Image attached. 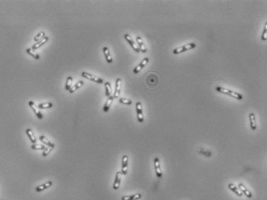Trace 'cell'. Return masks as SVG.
I'll return each mask as SVG.
<instances>
[{
  "instance_id": "6da1fadb",
  "label": "cell",
  "mask_w": 267,
  "mask_h": 200,
  "mask_svg": "<svg viewBox=\"0 0 267 200\" xmlns=\"http://www.w3.org/2000/svg\"><path fill=\"white\" fill-rule=\"evenodd\" d=\"M216 91L219 92H221L222 94H225V95H227V96H229L232 98H235L236 99H239V100H241L242 99V95L239 93L237 92H235V91H232L231 89H229V88H223V87H221V86H217L216 87Z\"/></svg>"
},
{
  "instance_id": "7a4b0ae2",
  "label": "cell",
  "mask_w": 267,
  "mask_h": 200,
  "mask_svg": "<svg viewBox=\"0 0 267 200\" xmlns=\"http://www.w3.org/2000/svg\"><path fill=\"white\" fill-rule=\"evenodd\" d=\"M196 47V45L195 43H189L187 45H183V46H180V47H178L176 49H175L173 50V54L176 55V54H179V53H184L185 51H188V50H190V49H195Z\"/></svg>"
},
{
  "instance_id": "3957f363",
  "label": "cell",
  "mask_w": 267,
  "mask_h": 200,
  "mask_svg": "<svg viewBox=\"0 0 267 200\" xmlns=\"http://www.w3.org/2000/svg\"><path fill=\"white\" fill-rule=\"evenodd\" d=\"M82 76L85 78H87L89 80H91V81H93L95 83H99V84H102V83H103V79L100 77H97L96 76H94V75L90 74L89 73H86V72H83L82 73Z\"/></svg>"
},
{
  "instance_id": "277c9868",
  "label": "cell",
  "mask_w": 267,
  "mask_h": 200,
  "mask_svg": "<svg viewBox=\"0 0 267 200\" xmlns=\"http://www.w3.org/2000/svg\"><path fill=\"white\" fill-rule=\"evenodd\" d=\"M153 162H154V168L156 176L158 177L159 178H161L162 176V170H161V166H160V161L158 157H156Z\"/></svg>"
},
{
  "instance_id": "5b68a950",
  "label": "cell",
  "mask_w": 267,
  "mask_h": 200,
  "mask_svg": "<svg viewBox=\"0 0 267 200\" xmlns=\"http://www.w3.org/2000/svg\"><path fill=\"white\" fill-rule=\"evenodd\" d=\"M128 162H129V158L126 155H124L122 159V169L121 173L123 176H126L127 174V171H128Z\"/></svg>"
},
{
  "instance_id": "8992f818",
  "label": "cell",
  "mask_w": 267,
  "mask_h": 200,
  "mask_svg": "<svg viewBox=\"0 0 267 200\" xmlns=\"http://www.w3.org/2000/svg\"><path fill=\"white\" fill-rule=\"evenodd\" d=\"M136 114H137V119L139 122H143L144 121V118H143V112H142V103L138 102L136 103Z\"/></svg>"
},
{
  "instance_id": "52a82bcc",
  "label": "cell",
  "mask_w": 267,
  "mask_h": 200,
  "mask_svg": "<svg viewBox=\"0 0 267 200\" xmlns=\"http://www.w3.org/2000/svg\"><path fill=\"white\" fill-rule=\"evenodd\" d=\"M124 38H125L126 40V41L128 42H129V45H131V47L133 48V49H134L135 51L136 52V53H139V52H140V50H139V47L136 45V42H135L133 41V39H132V37H131L129 34H127V33L125 34V35H124Z\"/></svg>"
},
{
  "instance_id": "ba28073f",
  "label": "cell",
  "mask_w": 267,
  "mask_h": 200,
  "mask_svg": "<svg viewBox=\"0 0 267 200\" xmlns=\"http://www.w3.org/2000/svg\"><path fill=\"white\" fill-rule=\"evenodd\" d=\"M121 180H122L121 172H117L116 175H115V180H114V183H113V188L114 190L119 189V186H120V183H121Z\"/></svg>"
},
{
  "instance_id": "9c48e42d",
  "label": "cell",
  "mask_w": 267,
  "mask_h": 200,
  "mask_svg": "<svg viewBox=\"0 0 267 200\" xmlns=\"http://www.w3.org/2000/svg\"><path fill=\"white\" fill-rule=\"evenodd\" d=\"M149 58H147V57L145 58V59H143V60H142V61L141 62V63H139V65L136 67V68H135L134 70H133V73H136V74L139 73V72H140V71L142 70V69H143V68H144L146 65H147V63H149Z\"/></svg>"
},
{
  "instance_id": "30bf717a",
  "label": "cell",
  "mask_w": 267,
  "mask_h": 200,
  "mask_svg": "<svg viewBox=\"0 0 267 200\" xmlns=\"http://www.w3.org/2000/svg\"><path fill=\"white\" fill-rule=\"evenodd\" d=\"M238 188L240 190V192H242V194H244L246 197H248V198L250 199L253 198V194L251 193V192H250V190H248L243 184H242V183H239Z\"/></svg>"
},
{
  "instance_id": "8fae6325",
  "label": "cell",
  "mask_w": 267,
  "mask_h": 200,
  "mask_svg": "<svg viewBox=\"0 0 267 200\" xmlns=\"http://www.w3.org/2000/svg\"><path fill=\"white\" fill-rule=\"evenodd\" d=\"M121 83L122 81L120 78H117L116 81H115V92H114V96H113V98H118L120 95V92H121Z\"/></svg>"
},
{
  "instance_id": "7c38bea8",
  "label": "cell",
  "mask_w": 267,
  "mask_h": 200,
  "mask_svg": "<svg viewBox=\"0 0 267 200\" xmlns=\"http://www.w3.org/2000/svg\"><path fill=\"white\" fill-rule=\"evenodd\" d=\"M29 106H30V108H31L32 109V111H33V112H35V114L36 115V116H37L38 118H39V119H43V114H42L41 112H40V111H39V110L38 109L36 108V107H35V102H34L33 101H29Z\"/></svg>"
},
{
  "instance_id": "4fadbf2b",
  "label": "cell",
  "mask_w": 267,
  "mask_h": 200,
  "mask_svg": "<svg viewBox=\"0 0 267 200\" xmlns=\"http://www.w3.org/2000/svg\"><path fill=\"white\" fill-rule=\"evenodd\" d=\"M53 184V181H48V182H46V183H43V184L40 185V186H39L36 187V188H35V191L38 192H42V191H44V190H45V189H47L48 188H49V187L52 186Z\"/></svg>"
},
{
  "instance_id": "5bb4252c",
  "label": "cell",
  "mask_w": 267,
  "mask_h": 200,
  "mask_svg": "<svg viewBox=\"0 0 267 200\" xmlns=\"http://www.w3.org/2000/svg\"><path fill=\"white\" fill-rule=\"evenodd\" d=\"M39 139L44 145H47V147L52 148V149H54L55 148V144L53 143L51 141H49V139H47L46 137H45L44 135H40L39 137Z\"/></svg>"
},
{
  "instance_id": "9a60e30c",
  "label": "cell",
  "mask_w": 267,
  "mask_h": 200,
  "mask_svg": "<svg viewBox=\"0 0 267 200\" xmlns=\"http://www.w3.org/2000/svg\"><path fill=\"white\" fill-rule=\"evenodd\" d=\"M48 41H49V37H48V36H45V37L43 38L42 40H40L39 42H36L35 44H34V45H32V50L38 49L39 48H40L41 46H43L44 44L46 43Z\"/></svg>"
},
{
  "instance_id": "2e32d148",
  "label": "cell",
  "mask_w": 267,
  "mask_h": 200,
  "mask_svg": "<svg viewBox=\"0 0 267 200\" xmlns=\"http://www.w3.org/2000/svg\"><path fill=\"white\" fill-rule=\"evenodd\" d=\"M141 193H136V194L130 195V196H124L121 198V200H139L142 198Z\"/></svg>"
},
{
  "instance_id": "e0dca14e",
  "label": "cell",
  "mask_w": 267,
  "mask_h": 200,
  "mask_svg": "<svg viewBox=\"0 0 267 200\" xmlns=\"http://www.w3.org/2000/svg\"><path fill=\"white\" fill-rule=\"evenodd\" d=\"M113 99H114V98H113V96H109V97H108L107 101L105 102V105H104V106H103V112H109V109H110V107H111V105L113 102Z\"/></svg>"
},
{
  "instance_id": "ac0fdd59",
  "label": "cell",
  "mask_w": 267,
  "mask_h": 200,
  "mask_svg": "<svg viewBox=\"0 0 267 200\" xmlns=\"http://www.w3.org/2000/svg\"><path fill=\"white\" fill-rule=\"evenodd\" d=\"M250 127H251V129L252 130H255L256 129V128H257V126H256V121H255V114L254 113H250Z\"/></svg>"
},
{
  "instance_id": "d6986e66",
  "label": "cell",
  "mask_w": 267,
  "mask_h": 200,
  "mask_svg": "<svg viewBox=\"0 0 267 200\" xmlns=\"http://www.w3.org/2000/svg\"><path fill=\"white\" fill-rule=\"evenodd\" d=\"M136 41H137V43H138V45H139V50H140L142 53H146V52H147V49H146V47L145 46L144 43H143V41H142V38H141L140 36H137Z\"/></svg>"
},
{
  "instance_id": "ffe728a7",
  "label": "cell",
  "mask_w": 267,
  "mask_h": 200,
  "mask_svg": "<svg viewBox=\"0 0 267 200\" xmlns=\"http://www.w3.org/2000/svg\"><path fill=\"white\" fill-rule=\"evenodd\" d=\"M103 53H104V55L105 57V59H106V61H107L108 63H113V58L111 56V54H110V52H109V49H108L107 47H104L103 48Z\"/></svg>"
},
{
  "instance_id": "44dd1931",
  "label": "cell",
  "mask_w": 267,
  "mask_h": 200,
  "mask_svg": "<svg viewBox=\"0 0 267 200\" xmlns=\"http://www.w3.org/2000/svg\"><path fill=\"white\" fill-rule=\"evenodd\" d=\"M83 84H84L83 81H79V82H77V83H76L74 86H73L71 87L70 89L69 90V92H70V93H74V92L77 90V89H79V88H81V87L83 86Z\"/></svg>"
},
{
  "instance_id": "7402d4cb",
  "label": "cell",
  "mask_w": 267,
  "mask_h": 200,
  "mask_svg": "<svg viewBox=\"0 0 267 200\" xmlns=\"http://www.w3.org/2000/svg\"><path fill=\"white\" fill-rule=\"evenodd\" d=\"M228 187H229V188L230 190L232 191V192H233L234 193H235V194H236L238 196H240V197H241V196H242V192H240V189H239V188H237V187L235 186H234V185L232 184V183H229V186H228Z\"/></svg>"
},
{
  "instance_id": "603a6c76",
  "label": "cell",
  "mask_w": 267,
  "mask_h": 200,
  "mask_svg": "<svg viewBox=\"0 0 267 200\" xmlns=\"http://www.w3.org/2000/svg\"><path fill=\"white\" fill-rule=\"evenodd\" d=\"M25 132H26V134H27L29 139H30V141L32 142V143L35 144V142H36V139H35V135H34L33 132H32V131L31 129H27L26 131H25Z\"/></svg>"
},
{
  "instance_id": "cb8c5ba5",
  "label": "cell",
  "mask_w": 267,
  "mask_h": 200,
  "mask_svg": "<svg viewBox=\"0 0 267 200\" xmlns=\"http://www.w3.org/2000/svg\"><path fill=\"white\" fill-rule=\"evenodd\" d=\"M105 96H107V97H109V96H111V84L109 82H106L105 83Z\"/></svg>"
},
{
  "instance_id": "d4e9b609",
  "label": "cell",
  "mask_w": 267,
  "mask_h": 200,
  "mask_svg": "<svg viewBox=\"0 0 267 200\" xmlns=\"http://www.w3.org/2000/svg\"><path fill=\"white\" fill-rule=\"evenodd\" d=\"M53 106V104L52 102H44V103H40L39 104L38 107L40 109H50L52 108Z\"/></svg>"
},
{
  "instance_id": "484cf974",
  "label": "cell",
  "mask_w": 267,
  "mask_h": 200,
  "mask_svg": "<svg viewBox=\"0 0 267 200\" xmlns=\"http://www.w3.org/2000/svg\"><path fill=\"white\" fill-rule=\"evenodd\" d=\"M72 76H68L66 79V86H65V88H66V90L69 91L70 89L71 86H72Z\"/></svg>"
},
{
  "instance_id": "4316f807",
  "label": "cell",
  "mask_w": 267,
  "mask_h": 200,
  "mask_svg": "<svg viewBox=\"0 0 267 200\" xmlns=\"http://www.w3.org/2000/svg\"><path fill=\"white\" fill-rule=\"evenodd\" d=\"M44 37H45V32H39V33L34 37L33 40L35 42H39L40 40H42Z\"/></svg>"
},
{
  "instance_id": "83f0119b",
  "label": "cell",
  "mask_w": 267,
  "mask_h": 200,
  "mask_svg": "<svg viewBox=\"0 0 267 200\" xmlns=\"http://www.w3.org/2000/svg\"><path fill=\"white\" fill-rule=\"evenodd\" d=\"M32 149L34 150H45L46 149L45 145H38V144H33L31 146Z\"/></svg>"
},
{
  "instance_id": "f1b7e54d",
  "label": "cell",
  "mask_w": 267,
  "mask_h": 200,
  "mask_svg": "<svg viewBox=\"0 0 267 200\" xmlns=\"http://www.w3.org/2000/svg\"><path fill=\"white\" fill-rule=\"evenodd\" d=\"M119 102L122 103V104H125V105H131L132 103H133L132 100L128 99H126V98L119 99Z\"/></svg>"
},
{
  "instance_id": "f546056e",
  "label": "cell",
  "mask_w": 267,
  "mask_h": 200,
  "mask_svg": "<svg viewBox=\"0 0 267 200\" xmlns=\"http://www.w3.org/2000/svg\"><path fill=\"white\" fill-rule=\"evenodd\" d=\"M267 39V23L265 24V27L263 29V34H262V40L263 41H266Z\"/></svg>"
},
{
  "instance_id": "4dcf8cb0",
  "label": "cell",
  "mask_w": 267,
  "mask_h": 200,
  "mask_svg": "<svg viewBox=\"0 0 267 200\" xmlns=\"http://www.w3.org/2000/svg\"><path fill=\"white\" fill-rule=\"evenodd\" d=\"M26 53H27L28 54H29V55H32V56L33 57L34 59H39V58H40L39 55H37V54H35V53H32V49H26Z\"/></svg>"
},
{
  "instance_id": "1f68e13d",
  "label": "cell",
  "mask_w": 267,
  "mask_h": 200,
  "mask_svg": "<svg viewBox=\"0 0 267 200\" xmlns=\"http://www.w3.org/2000/svg\"><path fill=\"white\" fill-rule=\"evenodd\" d=\"M199 153H201V154H203V155H206V156H211V155H212V153H210V152L209 151H206V150H203V149H199Z\"/></svg>"
},
{
  "instance_id": "d6a6232c",
  "label": "cell",
  "mask_w": 267,
  "mask_h": 200,
  "mask_svg": "<svg viewBox=\"0 0 267 200\" xmlns=\"http://www.w3.org/2000/svg\"><path fill=\"white\" fill-rule=\"evenodd\" d=\"M52 148H48L47 147L46 149H45V151L43 152V156H46V155H48L49 154V153H50V152H51V150H52Z\"/></svg>"
}]
</instances>
